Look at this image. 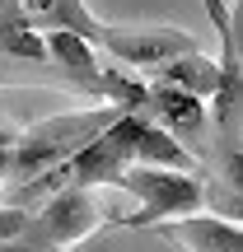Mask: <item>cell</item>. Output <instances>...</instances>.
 Wrapping results in <instances>:
<instances>
[{
    "label": "cell",
    "mask_w": 243,
    "mask_h": 252,
    "mask_svg": "<svg viewBox=\"0 0 243 252\" xmlns=\"http://www.w3.org/2000/svg\"><path fill=\"white\" fill-rule=\"evenodd\" d=\"M112 220V206L99 191H56L42 206L28 210L19 234L0 238V252H66L103 229Z\"/></svg>",
    "instance_id": "obj_3"
},
{
    "label": "cell",
    "mask_w": 243,
    "mask_h": 252,
    "mask_svg": "<svg viewBox=\"0 0 243 252\" xmlns=\"http://www.w3.org/2000/svg\"><path fill=\"white\" fill-rule=\"evenodd\" d=\"M112 117H117L112 103H89V108H80V112H56V117H42V122L24 126L19 140H14L9 173H5V182H0V191L19 187V182H33V178H42L47 168L66 163L75 150H84Z\"/></svg>",
    "instance_id": "obj_2"
},
{
    "label": "cell",
    "mask_w": 243,
    "mask_h": 252,
    "mask_svg": "<svg viewBox=\"0 0 243 252\" xmlns=\"http://www.w3.org/2000/svg\"><path fill=\"white\" fill-rule=\"evenodd\" d=\"M210 28L220 33V84L210 94V163L206 173L225 187L243 182V47H239V14L229 0H206Z\"/></svg>",
    "instance_id": "obj_1"
},
{
    "label": "cell",
    "mask_w": 243,
    "mask_h": 252,
    "mask_svg": "<svg viewBox=\"0 0 243 252\" xmlns=\"http://www.w3.org/2000/svg\"><path fill=\"white\" fill-rule=\"evenodd\" d=\"M145 117L159 131H169L192 159L206 168L210 163V117H206V98L178 89L164 80H145Z\"/></svg>",
    "instance_id": "obj_5"
},
{
    "label": "cell",
    "mask_w": 243,
    "mask_h": 252,
    "mask_svg": "<svg viewBox=\"0 0 243 252\" xmlns=\"http://www.w3.org/2000/svg\"><path fill=\"white\" fill-rule=\"evenodd\" d=\"M154 234H164L169 243H178L182 252H243V229L239 220H220V215H178L173 224H154Z\"/></svg>",
    "instance_id": "obj_7"
},
{
    "label": "cell",
    "mask_w": 243,
    "mask_h": 252,
    "mask_svg": "<svg viewBox=\"0 0 243 252\" xmlns=\"http://www.w3.org/2000/svg\"><path fill=\"white\" fill-rule=\"evenodd\" d=\"M201 173L131 163V168L117 178V191H131L140 206H136L131 215H112V224H122V229H154V224H164V220L206 210V178H201Z\"/></svg>",
    "instance_id": "obj_4"
},
{
    "label": "cell",
    "mask_w": 243,
    "mask_h": 252,
    "mask_svg": "<svg viewBox=\"0 0 243 252\" xmlns=\"http://www.w3.org/2000/svg\"><path fill=\"white\" fill-rule=\"evenodd\" d=\"M145 80H164V84H178V89L197 94V98H210L215 84H220V65L210 61L206 52H182V56H173V61L154 65Z\"/></svg>",
    "instance_id": "obj_8"
},
{
    "label": "cell",
    "mask_w": 243,
    "mask_h": 252,
    "mask_svg": "<svg viewBox=\"0 0 243 252\" xmlns=\"http://www.w3.org/2000/svg\"><path fill=\"white\" fill-rule=\"evenodd\" d=\"M14 5H19V14H24L37 33H75L99 56H108V61H117V52L126 42V24L99 19L84 0H14Z\"/></svg>",
    "instance_id": "obj_6"
},
{
    "label": "cell",
    "mask_w": 243,
    "mask_h": 252,
    "mask_svg": "<svg viewBox=\"0 0 243 252\" xmlns=\"http://www.w3.org/2000/svg\"><path fill=\"white\" fill-rule=\"evenodd\" d=\"M14 140H19V126L0 122V182H5V173H9V154H14Z\"/></svg>",
    "instance_id": "obj_9"
}]
</instances>
